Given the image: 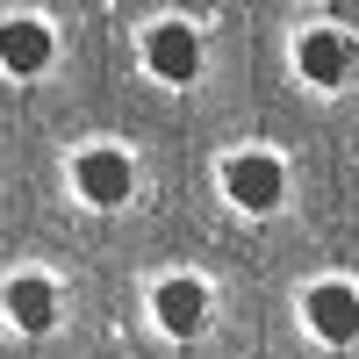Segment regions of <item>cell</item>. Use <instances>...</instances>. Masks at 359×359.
<instances>
[{"label": "cell", "instance_id": "cell-8", "mask_svg": "<svg viewBox=\"0 0 359 359\" xmlns=\"http://www.w3.org/2000/svg\"><path fill=\"white\" fill-rule=\"evenodd\" d=\"M0 65H8L15 79H29V72H43L50 65V29L43 22H0Z\"/></svg>", "mask_w": 359, "mask_h": 359}, {"label": "cell", "instance_id": "cell-3", "mask_svg": "<svg viewBox=\"0 0 359 359\" xmlns=\"http://www.w3.org/2000/svg\"><path fill=\"white\" fill-rule=\"evenodd\" d=\"M144 65H151L158 79H172V86H187L201 72V36L187 22H158L151 36H144Z\"/></svg>", "mask_w": 359, "mask_h": 359}, {"label": "cell", "instance_id": "cell-5", "mask_svg": "<svg viewBox=\"0 0 359 359\" xmlns=\"http://www.w3.org/2000/svg\"><path fill=\"white\" fill-rule=\"evenodd\" d=\"M302 316H309V331H316L323 345H352V338H359V294H352L345 280H323V287H309Z\"/></svg>", "mask_w": 359, "mask_h": 359}, {"label": "cell", "instance_id": "cell-6", "mask_svg": "<svg viewBox=\"0 0 359 359\" xmlns=\"http://www.w3.org/2000/svg\"><path fill=\"white\" fill-rule=\"evenodd\" d=\"M0 309H8V323H15V331L43 338L50 323H57V287H50L43 273H15L8 287H0Z\"/></svg>", "mask_w": 359, "mask_h": 359}, {"label": "cell", "instance_id": "cell-7", "mask_svg": "<svg viewBox=\"0 0 359 359\" xmlns=\"http://www.w3.org/2000/svg\"><path fill=\"white\" fill-rule=\"evenodd\" d=\"M151 316L165 323L172 338H194L201 323H208V287H201V280H158V294H151Z\"/></svg>", "mask_w": 359, "mask_h": 359}, {"label": "cell", "instance_id": "cell-2", "mask_svg": "<svg viewBox=\"0 0 359 359\" xmlns=\"http://www.w3.org/2000/svg\"><path fill=\"white\" fill-rule=\"evenodd\" d=\"M72 187H79V201H94V208L130 201V151H115V144L79 151V158H72Z\"/></svg>", "mask_w": 359, "mask_h": 359}, {"label": "cell", "instance_id": "cell-4", "mask_svg": "<svg viewBox=\"0 0 359 359\" xmlns=\"http://www.w3.org/2000/svg\"><path fill=\"white\" fill-rule=\"evenodd\" d=\"M352 57H359V50H352L345 29H302V43H294V65H302L309 86H345Z\"/></svg>", "mask_w": 359, "mask_h": 359}, {"label": "cell", "instance_id": "cell-1", "mask_svg": "<svg viewBox=\"0 0 359 359\" xmlns=\"http://www.w3.org/2000/svg\"><path fill=\"white\" fill-rule=\"evenodd\" d=\"M223 194L245 208V216H266V208H280L287 172H280V158H266V151H237L223 165Z\"/></svg>", "mask_w": 359, "mask_h": 359}]
</instances>
